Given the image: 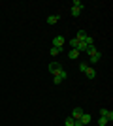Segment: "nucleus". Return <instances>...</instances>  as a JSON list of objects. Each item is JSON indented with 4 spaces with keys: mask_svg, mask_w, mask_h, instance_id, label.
<instances>
[{
    "mask_svg": "<svg viewBox=\"0 0 113 126\" xmlns=\"http://www.w3.org/2000/svg\"><path fill=\"white\" fill-rule=\"evenodd\" d=\"M66 77H68V74H66V70L62 68L60 72H57V74L53 75V83H55V85H60V83H62V81H64Z\"/></svg>",
    "mask_w": 113,
    "mask_h": 126,
    "instance_id": "1",
    "label": "nucleus"
},
{
    "mask_svg": "<svg viewBox=\"0 0 113 126\" xmlns=\"http://www.w3.org/2000/svg\"><path fill=\"white\" fill-rule=\"evenodd\" d=\"M100 58H102V53H100V51L96 49V51L92 53V55H89V62H91L92 66H94L96 62H100ZM91 64H89V66H91Z\"/></svg>",
    "mask_w": 113,
    "mask_h": 126,
    "instance_id": "2",
    "label": "nucleus"
},
{
    "mask_svg": "<svg viewBox=\"0 0 113 126\" xmlns=\"http://www.w3.org/2000/svg\"><path fill=\"white\" fill-rule=\"evenodd\" d=\"M53 47L64 49V36H55L53 38Z\"/></svg>",
    "mask_w": 113,
    "mask_h": 126,
    "instance_id": "3",
    "label": "nucleus"
},
{
    "mask_svg": "<svg viewBox=\"0 0 113 126\" xmlns=\"http://www.w3.org/2000/svg\"><path fill=\"white\" fill-rule=\"evenodd\" d=\"M62 70V66H60L59 62H49V74L51 75H55L57 72H60Z\"/></svg>",
    "mask_w": 113,
    "mask_h": 126,
    "instance_id": "4",
    "label": "nucleus"
},
{
    "mask_svg": "<svg viewBox=\"0 0 113 126\" xmlns=\"http://www.w3.org/2000/svg\"><path fill=\"white\" fill-rule=\"evenodd\" d=\"M100 117H104V119H108L109 122L113 121V111H109V109H100Z\"/></svg>",
    "mask_w": 113,
    "mask_h": 126,
    "instance_id": "5",
    "label": "nucleus"
},
{
    "mask_svg": "<svg viewBox=\"0 0 113 126\" xmlns=\"http://www.w3.org/2000/svg\"><path fill=\"white\" fill-rule=\"evenodd\" d=\"M77 121H79V122H81V124L85 126V124H89V122H91V121H92V117H91V115H89V113H83V115H81V117H79V119H77Z\"/></svg>",
    "mask_w": 113,
    "mask_h": 126,
    "instance_id": "6",
    "label": "nucleus"
},
{
    "mask_svg": "<svg viewBox=\"0 0 113 126\" xmlns=\"http://www.w3.org/2000/svg\"><path fill=\"white\" fill-rule=\"evenodd\" d=\"M83 113H85V111H83V109H81V107H75V109H72V119H74V121H77V119H79V117L81 115H83Z\"/></svg>",
    "mask_w": 113,
    "mask_h": 126,
    "instance_id": "7",
    "label": "nucleus"
},
{
    "mask_svg": "<svg viewBox=\"0 0 113 126\" xmlns=\"http://www.w3.org/2000/svg\"><path fill=\"white\" fill-rule=\"evenodd\" d=\"M85 75H87L89 79H94V77H96V70L92 68V66H89V68H87V72H85Z\"/></svg>",
    "mask_w": 113,
    "mask_h": 126,
    "instance_id": "8",
    "label": "nucleus"
},
{
    "mask_svg": "<svg viewBox=\"0 0 113 126\" xmlns=\"http://www.w3.org/2000/svg\"><path fill=\"white\" fill-rule=\"evenodd\" d=\"M60 21V15H59V13H55V15H49L47 17V23H49V25H55V23H59Z\"/></svg>",
    "mask_w": 113,
    "mask_h": 126,
    "instance_id": "9",
    "label": "nucleus"
},
{
    "mask_svg": "<svg viewBox=\"0 0 113 126\" xmlns=\"http://www.w3.org/2000/svg\"><path fill=\"white\" fill-rule=\"evenodd\" d=\"M77 57H79V51H77V49H72V51H68V58H70V60H75Z\"/></svg>",
    "mask_w": 113,
    "mask_h": 126,
    "instance_id": "10",
    "label": "nucleus"
},
{
    "mask_svg": "<svg viewBox=\"0 0 113 126\" xmlns=\"http://www.w3.org/2000/svg\"><path fill=\"white\" fill-rule=\"evenodd\" d=\"M87 36H89V34H87L85 30H79V32H77V36H75V40H79V42H83V40H85Z\"/></svg>",
    "mask_w": 113,
    "mask_h": 126,
    "instance_id": "11",
    "label": "nucleus"
},
{
    "mask_svg": "<svg viewBox=\"0 0 113 126\" xmlns=\"http://www.w3.org/2000/svg\"><path fill=\"white\" fill-rule=\"evenodd\" d=\"M83 42H85V45H89V47H91V45H94V38H92V36H87Z\"/></svg>",
    "mask_w": 113,
    "mask_h": 126,
    "instance_id": "12",
    "label": "nucleus"
},
{
    "mask_svg": "<svg viewBox=\"0 0 113 126\" xmlns=\"http://www.w3.org/2000/svg\"><path fill=\"white\" fill-rule=\"evenodd\" d=\"M109 121L108 119H104V117H98V126H108Z\"/></svg>",
    "mask_w": 113,
    "mask_h": 126,
    "instance_id": "13",
    "label": "nucleus"
},
{
    "mask_svg": "<svg viewBox=\"0 0 113 126\" xmlns=\"http://www.w3.org/2000/svg\"><path fill=\"white\" fill-rule=\"evenodd\" d=\"M72 6H74V8H77V10H83V2H81V0H74V2H72Z\"/></svg>",
    "mask_w": 113,
    "mask_h": 126,
    "instance_id": "14",
    "label": "nucleus"
},
{
    "mask_svg": "<svg viewBox=\"0 0 113 126\" xmlns=\"http://www.w3.org/2000/svg\"><path fill=\"white\" fill-rule=\"evenodd\" d=\"M60 51H64V49H59V47H51V51H49V53H51L53 57H57V55H59Z\"/></svg>",
    "mask_w": 113,
    "mask_h": 126,
    "instance_id": "15",
    "label": "nucleus"
},
{
    "mask_svg": "<svg viewBox=\"0 0 113 126\" xmlns=\"http://www.w3.org/2000/svg\"><path fill=\"white\" fill-rule=\"evenodd\" d=\"M72 17H79V13H81V10H77V8H72Z\"/></svg>",
    "mask_w": 113,
    "mask_h": 126,
    "instance_id": "16",
    "label": "nucleus"
},
{
    "mask_svg": "<svg viewBox=\"0 0 113 126\" xmlns=\"http://www.w3.org/2000/svg\"><path fill=\"white\" fill-rule=\"evenodd\" d=\"M87 68H89V64H87V62H81V64H79V70L83 72V74L87 72Z\"/></svg>",
    "mask_w": 113,
    "mask_h": 126,
    "instance_id": "17",
    "label": "nucleus"
},
{
    "mask_svg": "<svg viewBox=\"0 0 113 126\" xmlns=\"http://www.w3.org/2000/svg\"><path fill=\"white\" fill-rule=\"evenodd\" d=\"M64 126H74V119H72V117H68V119L64 121Z\"/></svg>",
    "mask_w": 113,
    "mask_h": 126,
    "instance_id": "18",
    "label": "nucleus"
}]
</instances>
